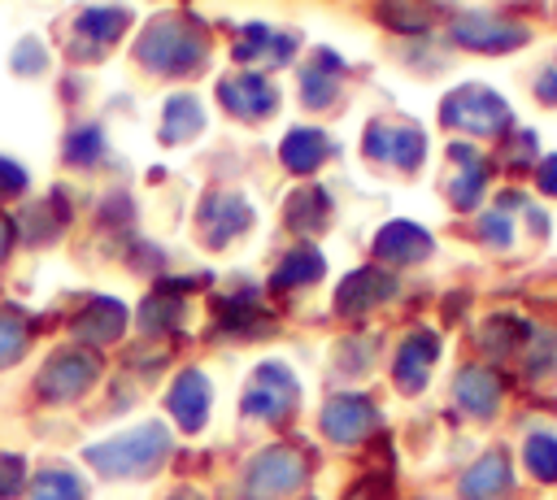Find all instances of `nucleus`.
I'll return each instance as SVG.
<instances>
[{"instance_id": "1", "label": "nucleus", "mask_w": 557, "mask_h": 500, "mask_svg": "<svg viewBox=\"0 0 557 500\" xmlns=\"http://www.w3.org/2000/svg\"><path fill=\"white\" fill-rule=\"evenodd\" d=\"M165 448H170L165 426L148 422V426L126 430V435H117V439H109V443H96V448L87 452V461H91L100 474H109V478H131V474H148V470L165 457Z\"/></svg>"}, {"instance_id": "2", "label": "nucleus", "mask_w": 557, "mask_h": 500, "mask_svg": "<svg viewBox=\"0 0 557 500\" xmlns=\"http://www.w3.org/2000/svg\"><path fill=\"white\" fill-rule=\"evenodd\" d=\"M300 478H305V461L292 448H270V452H261L248 465V474H244V500H278L292 487H300Z\"/></svg>"}, {"instance_id": "3", "label": "nucleus", "mask_w": 557, "mask_h": 500, "mask_svg": "<svg viewBox=\"0 0 557 500\" xmlns=\"http://www.w3.org/2000/svg\"><path fill=\"white\" fill-rule=\"evenodd\" d=\"M292 400H296L292 374L283 365H261L257 378H252V387H248V396H244V413H252V417H278V413L292 409Z\"/></svg>"}, {"instance_id": "4", "label": "nucleus", "mask_w": 557, "mask_h": 500, "mask_svg": "<svg viewBox=\"0 0 557 500\" xmlns=\"http://www.w3.org/2000/svg\"><path fill=\"white\" fill-rule=\"evenodd\" d=\"M91 378H96V361H91L87 352H57V357L44 365L39 387H44V396L65 400V396H78Z\"/></svg>"}, {"instance_id": "5", "label": "nucleus", "mask_w": 557, "mask_h": 500, "mask_svg": "<svg viewBox=\"0 0 557 500\" xmlns=\"http://www.w3.org/2000/svg\"><path fill=\"white\" fill-rule=\"evenodd\" d=\"M170 413L178 417L183 430H196V426L205 422V413H209V383H205L196 370H187V374L174 383V391H170Z\"/></svg>"}, {"instance_id": "6", "label": "nucleus", "mask_w": 557, "mask_h": 500, "mask_svg": "<svg viewBox=\"0 0 557 500\" xmlns=\"http://www.w3.org/2000/svg\"><path fill=\"white\" fill-rule=\"evenodd\" d=\"M322 426H326V435H331V439L352 443V439H361V435L370 430V404H366V400H357V396H339V400H331V404H326Z\"/></svg>"}, {"instance_id": "7", "label": "nucleus", "mask_w": 557, "mask_h": 500, "mask_svg": "<svg viewBox=\"0 0 557 500\" xmlns=\"http://www.w3.org/2000/svg\"><path fill=\"white\" fill-rule=\"evenodd\" d=\"M248 226V204L244 200H235V196H218V200H209L205 204V235L213 239V243H226L235 230H244Z\"/></svg>"}, {"instance_id": "8", "label": "nucleus", "mask_w": 557, "mask_h": 500, "mask_svg": "<svg viewBox=\"0 0 557 500\" xmlns=\"http://www.w3.org/2000/svg\"><path fill=\"white\" fill-rule=\"evenodd\" d=\"M122 304H113V300H100V304H91L78 322H74V330H78V339H91V343H104V339H117L122 335Z\"/></svg>"}, {"instance_id": "9", "label": "nucleus", "mask_w": 557, "mask_h": 500, "mask_svg": "<svg viewBox=\"0 0 557 500\" xmlns=\"http://www.w3.org/2000/svg\"><path fill=\"white\" fill-rule=\"evenodd\" d=\"M30 500H83V483L70 470H44L30 483Z\"/></svg>"}, {"instance_id": "10", "label": "nucleus", "mask_w": 557, "mask_h": 500, "mask_svg": "<svg viewBox=\"0 0 557 500\" xmlns=\"http://www.w3.org/2000/svg\"><path fill=\"white\" fill-rule=\"evenodd\" d=\"M505 478H509V474H505V461H500V457H487L474 474H466L461 496H466V500H487V496H496V491L505 487Z\"/></svg>"}, {"instance_id": "11", "label": "nucleus", "mask_w": 557, "mask_h": 500, "mask_svg": "<svg viewBox=\"0 0 557 500\" xmlns=\"http://www.w3.org/2000/svg\"><path fill=\"white\" fill-rule=\"evenodd\" d=\"M379 291H387V283H379V274H352V278L339 287V309L357 313V309H366Z\"/></svg>"}, {"instance_id": "12", "label": "nucleus", "mask_w": 557, "mask_h": 500, "mask_svg": "<svg viewBox=\"0 0 557 500\" xmlns=\"http://www.w3.org/2000/svg\"><path fill=\"white\" fill-rule=\"evenodd\" d=\"M318 270H322V257H318L313 248H300V252H292V257L278 265V283H283V287H296V283L318 278Z\"/></svg>"}, {"instance_id": "13", "label": "nucleus", "mask_w": 557, "mask_h": 500, "mask_svg": "<svg viewBox=\"0 0 557 500\" xmlns=\"http://www.w3.org/2000/svg\"><path fill=\"white\" fill-rule=\"evenodd\" d=\"M26 343V326L13 309H0V365H9Z\"/></svg>"}, {"instance_id": "14", "label": "nucleus", "mask_w": 557, "mask_h": 500, "mask_svg": "<svg viewBox=\"0 0 557 500\" xmlns=\"http://www.w3.org/2000/svg\"><path fill=\"white\" fill-rule=\"evenodd\" d=\"M318 152H322L318 135H292V139L283 143V157H287L292 170H309V165L318 161Z\"/></svg>"}, {"instance_id": "15", "label": "nucleus", "mask_w": 557, "mask_h": 500, "mask_svg": "<svg viewBox=\"0 0 557 500\" xmlns=\"http://www.w3.org/2000/svg\"><path fill=\"white\" fill-rule=\"evenodd\" d=\"M22 487H26V470H22V461L9 457V452H0V500L17 496Z\"/></svg>"}, {"instance_id": "16", "label": "nucleus", "mask_w": 557, "mask_h": 500, "mask_svg": "<svg viewBox=\"0 0 557 500\" xmlns=\"http://www.w3.org/2000/svg\"><path fill=\"white\" fill-rule=\"evenodd\" d=\"M174 317H178V304H170V300H148L144 304V326L148 330H165V326H174Z\"/></svg>"}, {"instance_id": "17", "label": "nucleus", "mask_w": 557, "mask_h": 500, "mask_svg": "<svg viewBox=\"0 0 557 500\" xmlns=\"http://www.w3.org/2000/svg\"><path fill=\"white\" fill-rule=\"evenodd\" d=\"M0 187H4V191H17V187H22V174H17V170H9L4 161H0Z\"/></svg>"}, {"instance_id": "18", "label": "nucleus", "mask_w": 557, "mask_h": 500, "mask_svg": "<svg viewBox=\"0 0 557 500\" xmlns=\"http://www.w3.org/2000/svg\"><path fill=\"white\" fill-rule=\"evenodd\" d=\"M174 500H205L200 491H174Z\"/></svg>"}, {"instance_id": "19", "label": "nucleus", "mask_w": 557, "mask_h": 500, "mask_svg": "<svg viewBox=\"0 0 557 500\" xmlns=\"http://www.w3.org/2000/svg\"><path fill=\"white\" fill-rule=\"evenodd\" d=\"M4 243H9V226L0 222V257H4Z\"/></svg>"}]
</instances>
